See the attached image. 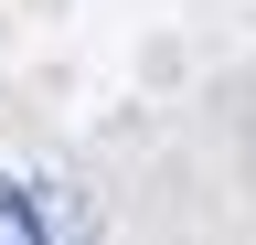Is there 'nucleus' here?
Returning a JSON list of instances; mask_svg holds the SVG:
<instances>
[{"label": "nucleus", "mask_w": 256, "mask_h": 245, "mask_svg": "<svg viewBox=\"0 0 256 245\" xmlns=\"http://www.w3.org/2000/svg\"><path fill=\"white\" fill-rule=\"evenodd\" d=\"M0 245H64V235H54V213L32 203V192H11V181H0Z\"/></svg>", "instance_id": "obj_1"}]
</instances>
